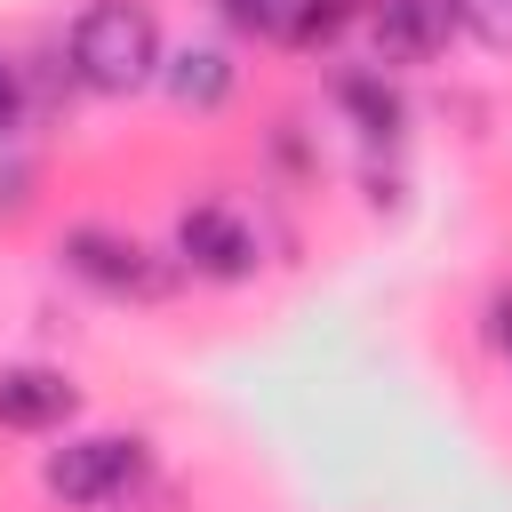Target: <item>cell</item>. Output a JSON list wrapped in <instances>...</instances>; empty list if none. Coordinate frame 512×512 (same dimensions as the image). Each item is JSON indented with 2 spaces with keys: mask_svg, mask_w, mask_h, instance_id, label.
<instances>
[{
  "mask_svg": "<svg viewBox=\"0 0 512 512\" xmlns=\"http://www.w3.org/2000/svg\"><path fill=\"white\" fill-rule=\"evenodd\" d=\"M368 32H376V64L392 72V64H432L448 48L456 16H448V0H376Z\"/></svg>",
  "mask_w": 512,
  "mask_h": 512,
  "instance_id": "52a82bcc",
  "label": "cell"
},
{
  "mask_svg": "<svg viewBox=\"0 0 512 512\" xmlns=\"http://www.w3.org/2000/svg\"><path fill=\"white\" fill-rule=\"evenodd\" d=\"M336 104L352 112V128H360L368 144L400 136V120H408V104H400V88H392L384 64H352V72H336Z\"/></svg>",
  "mask_w": 512,
  "mask_h": 512,
  "instance_id": "9c48e42d",
  "label": "cell"
},
{
  "mask_svg": "<svg viewBox=\"0 0 512 512\" xmlns=\"http://www.w3.org/2000/svg\"><path fill=\"white\" fill-rule=\"evenodd\" d=\"M240 32H256V40H280V48H328L344 24H352V8L360 0H216Z\"/></svg>",
  "mask_w": 512,
  "mask_h": 512,
  "instance_id": "5b68a950",
  "label": "cell"
},
{
  "mask_svg": "<svg viewBox=\"0 0 512 512\" xmlns=\"http://www.w3.org/2000/svg\"><path fill=\"white\" fill-rule=\"evenodd\" d=\"M160 64H168V40L152 0H88L64 32V72L88 96H136L160 80Z\"/></svg>",
  "mask_w": 512,
  "mask_h": 512,
  "instance_id": "6da1fadb",
  "label": "cell"
},
{
  "mask_svg": "<svg viewBox=\"0 0 512 512\" xmlns=\"http://www.w3.org/2000/svg\"><path fill=\"white\" fill-rule=\"evenodd\" d=\"M360 8H376V0H360Z\"/></svg>",
  "mask_w": 512,
  "mask_h": 512,
  "instance_id": "5bb4252c",
  "label": "cell"
},
{
  "mask_svg": "<svg viewBox=\"0 0 512 512\" xmlns=\"http://www.w3.org/2000/svg\"><path fill=\"white\" fill-rule=\"evenodd\" d=\"M448 16H456L464 40H480L488 56L512 64V0H448Z\"/></svg>",
  "mask_w": 512,
  "mask_h": 512,
  "instance_id": "30bf717a",
  "label": "cell"
},
{
  "mask_svg": "<svg viewBox=\"0 0 512 512\" xmlns=\"http://www.w3.org/2000/svg\"><path fill=\"white\" fill-rule=\"evenodd\" d=\"M32 120V96H24V64L0 56V144H16V128Z\"/></svg>",
  "mask_w": 512,
  "mask_h": 512,
  "instance_id": "8fae6325",
  "label": "cell"
},
{
  "mask_svg": "<svg viewBox=\"0 0 512 512\" xmlns=\"http://www.w3.org/2000/svg\"><path fill=\"white\" fill-rule=\"evenodd\" d=\"M24 200H32V168L0 144V208H24Z\"/></svg>",
  "mask_w": 512,
  "mask_h": 512,
  "instance_id": "7c38bea8",
  "label": "cell"
},
{
  "mask_svg": "<svg viewBox=\"0 0 512 512\" xmlns=\"http://www.w3.org/2000/svg\"><path fill=\"white\" fill-rule=\"evenodd\" d=\"M488 320H496V344H504V352H512V296H504V304H496V312H488Z\"/></svg>",
  "mask_w": 512,
  "mask_h": 512,
  "instance_id": "4fadbf2b",
  "label": "cell"
},
{
  "mask_svg": "<svg viewBox=\"0 0 512 512\" xmlns=\"http://www.w3.org/2000/svg\"><path fill=\"white\" fill-rule=\"evenodd\" d=\"M176 264L192 272V280H248L256 272V232L224 208V200H200V208H184L176 216Z\"/></svg>",
  "mask_w": 512,
  "mask_h": 512,
  "instance_id": "277c9868",
  "label": "cell"
},
{
  "mask_svg": "<svg viewBox=\"0 0 512 512\" xmlns=\"http://www.w3.org/2000/svg\"><path fill=\"white\" fill-rule=\"evenodd\" d=\"M56 256H64V272H72L80 288H96V296H128V304H152V296H168V280H176L144 240L112 232V224H72V232L56 240Z\"/></svg>",
  "mask_w": 512,
  "mask_h": 512,
  "instance_id": "3957f363",
  "label": "cell"
},
{
  "mask_svg": "<svg viewBox=\"0 0 512 512\" xmlns=\"http://www.w3.org/2000/svg\"><path fill=\"white\" fill-rule=\"evenodd\" d=\"M72 416H80V384L64 368H40V360L0 368V432H64Z\"/></svg>",
  "mask_w": 512,
  "mask_h": 512,
  "instance_id": "8992f818",
  "label": "cell"
},
{
  "mask_svg": "<svg viewBox=\"0 0 512 512\" xmlns=\"http://www.w3.org/2000/svg\"><path fill=\"white\" fill-rule=\"evenodd\" d=\"M40 488L72 512H112V504H136L152 488V448L136 432H80L64 448L40 456Z\"/></svg>",
  "mask_w": 512,
  "mask_h": 512,
  "instance_id": "7a4b0ae2",
  "label": "cell"
},
{
  "mask_svg": "<svg viewBox=\"0 0 512 512\" xmlns=\"http://www.w3.org/2000/svg\"><path fill=\"white\" fill-rule=\"evenodd\" d=\"M160 88H168L184 112H216V104L240 88V64H232V48H224V40H184V48H168Z\"/></svg>",
  "mask_w": 512,
  "mask_h": 512,
  "instance_id": "ba28073f",
  "label": "cell"
}]
</instances>
